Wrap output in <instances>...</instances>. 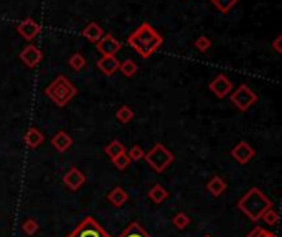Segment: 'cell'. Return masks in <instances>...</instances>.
Listing matches in <instances>:
<instances>
[{
	"instance_id": "14",
	"label": "cell",
	"mask_w": 282,
	"mask_h": 237,
	"mask_svg": "<svg viewBox=\"0 0 282 237\" xmlns=\"http://www.w3.org/2000/svg\"><path fill=\"white\" fill-rule=\"evenodd\" d=\"M119 64L121 61L116 58V56H101V59H97V69L101 73H104L106 76H112L114 73L119 71Z\"/></svg>"
},
{
	"instance_id": "4",
	"label": "cell",
	"mask_w": 282,
	"mask_h": 237,
	"mask_svg": "<svg viewBox=\"0 0 282 237\" xmlns=\"http://www.w3.org/2000/svg\"><path fill=\"white\" fill-rule=\"evenodd\" d=\"M144 160L155 173H163L173 163L175 156L163 144H155L149 151H145Z\"/></svg>"
},
{
	"instance_id": "21",
	"label": "cell",
	"mask_w": 282,
	"mask_h": 237,
	"mask_svg": "<svg viewBox=\"0 0 282 237\" xmlns=\"http://www.w3.org/2000/svg\"><path fill=\"white\" fill-rule=\"evenodd\" d=\"M125 151H127V148H125V145H122L119 140H111L109 144L104 147V153L109 156L111 160H114L116 156L125 153Z\"/></svg>"
},
{
	"instance_id": "3",
	"label": "cell",
	"mask_w": 282,
	"mask_h": 237,
	"mask_svg": "<svg viewBox=\"0 0 282 237\" xmlns=\"http://www.w3.org/2000/svg\"><path fill=\"white\" fill-rule=\"evenodd\" d=\"M45 94L51 99V102L56 104L58 107H64L71 99L76 97L78 89L66 76L58 74L53 81L45 88Z\"/></svg>"
},
{
	"instance_id": "18",
	"label": "cell",
	"mask_w": 282,
	"mask_h": 237,
	"mask_svg": "<svg viewBox=\"0 0 282 237\" xmlns=\"http://www.w3.org/2000/svg\"><path fill=\"white\" fill-rule=\"evenodd\" d=\"M226 188H228V184L226 181L221 178V177H218V175H215V177H211L210 178V181L206 183V189H208V193H211L213 196H221V194L226 191Z\"/></svg>"
},
{
	"instance_id": "31",
	"label": "cell",
	"mask_w": 282,
	"mask_h": 237,
	"mask_svg": "<svg viewBox=\"0 0 282 237\" xmlns=\"http://www.w3.org/2000/svg\"><path fill=\"white\" fill-rule=\"evenodd\" d=\"M195 48L198 51H201V53H205L206 50L211 48V40L208 36H198L195 40Z\"/></svg>"
},
{
	"instance_id": "7",
	"label": "cell",
	"mask_w": 282,
	"mask_h": 237,
	"mask_svg": "<svg viewBox=\"0 0 282 237\" xmlns=\"http://www.w3.org/2000/svg\"><path fill=\"white\" fill-rule=\"evenodd\" d=\"M210 91L215 94L218 99H224L226 96H229L233 91V83L231 79L228 78L226 74H218L215 79H211V83L208 84Z\"/></svg>"
},
{
	"instance_id": "34",
	"label": "cell",
	"mask_w": 282,
	"mask_h": 237,
	"mask_svg": "<svg viewBox=\"0 0 282 237\" xmlns=\"http://www.w3.org/2000/svg\"><path fill=\"white\" fill-rule=\"evenodd\" d=\"M205 237H211V236H205Z\"/></svg>"
},
{
	"instance_id": "8",
	"label": "cell",
	"mask_w": 282,
	"mask_h": 237,
	"mask_svg": "<svg viewBox=\"0 0 282 237\" xmlns=\"http://www.w3.org/2000/svg\"><path fill=\"white\" fill-rule=\"evenodd\" d=\"M96 45H97V51H99L102 56H116V53H119V50L122 48V43L119 40H116L111 33H104Z\"/></svg>"
},
{
	"instance_id": "27",
	"label": "cell",
	"mask_w": 282,
	"mask_h": 237,
	"mask_svg": "<svg viewBox=\"0 0 282 237\" xmlns=\"http://www.w3.org/2000/svg\"><path fill=\"white\" fill-rule=\"evenodd\" d=\"M40 229V224L35 219H25L22 224V231L25 232L27 236H35Z\"/></svg>"
},
{
	"instance_id": "15",
	"label": "cell",
	"mask_w": 282,
	"mask_h": 237,
	"mask_svg": "<svg viewBox=\"0 0 282 237\" xmlns=\"http://www.w3.org/2000/svg\"><path fill=\"white\" fill-rule=\"evenodd\" d=\"M23 142H25L28 148L35 150L45 142V134L40 129H36V127H30V129L25 132V135H23Z\"/></svg>"
},
{
	"instance_id": "32",
	"label": "cell",
	"mask_w": 282,
	"mask_h": 237,
	"mask_svg": "<svg viewBox=\"0 0 282 237\" xmlns=\"http://www.w3.org/2000/svg\"><path fill=\"white\" fill-rule=\"evenodd\" d=\"M246 237H277L276 234H272V232H269L267 229H264V227L261 226H256L254 229H252Z\"/></svg>"
},
{
	"instance_id": "28",
	"label": "cell",
	"mask_w": 282,
	"mask_h": 237,
	"mask_svg": "<svg viewBox=\"0 0 282 237\" xmlns=\"http://www.w3.org/2000/svg\"><path fill=\"white\" fill-rule=\"evenodd\" d=\"M262 221L266 222V224H269V226H276L277 222H279V212H277L274 207H269L264 214H262V217H261Z\"/></svg>"
},
{
	"instance_id": "6",
	"label": "cell",
	"mask_w": 282,
	"mask_h": 237,
	"mask_svg": "<svg viewBox=\"0 0 282 237\" xmlns=\"http://www.w3.org/2000/svg\"><path fill=\"white\" fill-rule=\"evenodd\" d=\"M66 237H111L106 229L94 217L88 216L79 222L78 227Z\"/></svg>"
},
{
	"instance_id": "17",
	"label": "cell",
	"mask_w": 282,
	"mask_h": 237,
	"mask_svg": "<svg viewBox=\"0 0 282 237\" xmlns=\"http://www.w3.org/2000/svg\"><path fill=\"white\" fill-rule=\"evenodd\" d=\"M129 200V194L127 191H125L122 186H116V188H112L109 193H107V201L111 203V205H114L116 207H121V206H124L125 203H127Z\"/></svg>"
},
{
	"instance_id": "16",
	"label": "cell",
	"mask_w": 282,
	"mask_h": 237,
	"mask_svg": "<svg viewBox=\"0 0 282 237\" xmlns=\"http://www.w3.org/2000/svg\"><path fill=\"white\" fill-rule=\"evenodd\" d=\"M104 35V30L97 22H89L86 27L83 28V36L86 38L89 43H97Z\"/></svg>"
},
{
	"instance_id": "30",
	"label": "cell",
	"mask_w": 282,
	"mask_h": 237,
	"mask_svg": "<svg viewBox=\"0 0 282 237\" xmlns=\"http://www.w3.org/2000/svg\"><path fill=\"white\" fill-rule=\"evenodd\" d=\"M144 155H145V151H144L142 147H139V145H134L132 148L127 150V156L130 158V162H139V160H144Z\"/></svg>"
},
{
	"instance_id": "24",
	"label": "cell",
	"mask_w": 282,
	"mask_h": 237,
	"mask_svg": "<svg viewBox=\"0 0 282 237\" xmlns=\"http://www.w3.org/2000/svg\"><path fill=\"white\" fill-rule=\"evenodd\" d=\"M190 222H191V219L187 216V212H177V214L172 217V224L175 226L178 231L187 229V227L190 226Z\"/></svg>"
},
{
	"instance_id": "29",
	"label": "cell",
	"mask_w": 282,
	"mask_h": 237,
	"mask_svg": "<svg viewBox=\"0 0 282 237\" xmlns=\"http://www.w3.org/2000/svg\"><path fill=\"white\" fill-rule=\"evenodd\" d=\"M112 163H114V167H116L117 170L124 172V170L127 168L132 162H130V158L127 156V151H125V153H122V155H119V156H116V158L112 160Z\"/></svg>"
},
{
	"instance_id": "10",
	"label": "cell",
	"mask_w": 282,
	"mask_h": 237,
	"mask_svg": "<svg viewBox=\"0 0 282 237\" xmlns=\"http://www.w3.org/2000/svg\"><path fill=\"white\" fill-rule=\"evenodd\" d=\"M254 155H256V150L252 148L251 144H248V142L244 140L234 145V148L231 150V156L239 165H248L254 158Z\"/></svg>"
},
{
	"instance_id": "23",
	"label": "cell",
	"mask_w": 282,
	"mask_h": 237,
	"mask_svg": "<svg viewBox=\"0 0 282 237\" xmlns=\"http://www.w3.org/2000/svg\"><path fill=\"white\" fill-rule=\"evenodd\" d=\"M137 69H139V66L132 59H124L119 64V71L122 73V76H125V78H132V76L137 73Z\"/></svg>"
},
{
	"instance_id": "11",
	"label": "cell",
	"mask_w": 282,
	"mask_h": 237,
	"mask_svg": "<svg viewBox=\"0 0 282 237\" xmlns=\"http://www.w3.org/2000/svg\"><path fill=\"white\" fill-rule=\"evenodd\" d=\"M41 59H43V53H41L38 46H35L33 43L27 45L20 53V61L27 68H35V66L40 64Z\"/></svg>"
},
{
	"instance_id": "13",
	"label": "cell",
	"mask_w": 282,
	"mask_h": 237,
	"mask_svg": "<svg viewBox=\"0 0 282 237\" xmlns=\"http://www.w3.org/2000/svg\"><path fill=\"white\" fill-rule=\"evenodd\" d=\"M51 145H53V148L56 151L64 153V151H68L69 148H71L73 139H71V135H69L68 132L60 130V132H56L53 137H51Z\"/></svg>"
},
{
	"instance_id": "22",
	"label": "cell",
	"mask_w": 282,
	"mask_h": 237,
	"mask_svg": "<svg viewBox=\"0 0 282 237\" xmlns=\"http://www.w3.org/2000/svg\"><path fill=\"white\" fill-rule=\"evenodd\" d=\"M116 118L121 122V124H129V122L134 118V111L129 106H125V104H124V106H121L116 111Z\"/></svg>"
},
{
	"instance_id": "1",
	"label": "cell",
	"mask_w": 282,
	"mask_h": 237,
	"mask_svg": "<svg viewBox=\"0 0 282 237\" xmlns=\"http://www.w3.org/2000/svg\"><path fill=\"white\" fill-rule=\"evenodd\" d=\"M162 43L163 36L150 23H142L127 38V45L134 51H137V55L142 56V58H150L155 51L160 48Z\"/></svg>"
},
{
	"instance_id": "20",
	"label": "cell",
	"mask_w": 282,
	"mask_h": 237,
	"mask_svg": "<svg viewBox=\"0 0 282 237\" xmlns=\"http://www.w3.org/2000/svg\"><path fill=\"white\" fill-rule=\"evenodd\" d=\"M117 237H152L147 231L144 229L139 222H130L124 231L121 232Z\"/></svg>"
},
{
	"instance_id": "12",
	"label": "cell",
	"mask_w": 282,
	"mask_h": 237,
	"mask_svg": "<svg viewBox=\"0 0 282 237\" xmlns=\"http://www.w3.org/2000/svg\"><path fill=\"white\" fill-rule=\"evenodd\" d=\"M17 31H18V35L25 38L27 41H31V40H35V36L40 33V25L33 20V18H25V20H22L18 23Z\"/></svg>"
},
{
	"instance_id": "19",
	"label": "cell",
	"mask_w": 282,
	"mask_h": 237,
	"mask_svg": "<svg viewBox=\"0 0 282 237\" xmlns=\"http://www.w3.org/2000/svg\"><path fill=\"white\" fill-rule=\"evenodd\" d=\"M147 196L150 198V201L155 203V205H162V203L168 198V191L162 186L160 183H155L154 186L149 189Z\"/></svg>"
},
{
	"instance_id": "25",
	"label": "cell",
	"mask_w": 282,
	"mask_h": 237,
	"mask_svg": "<svg viewBox=\"0 0 282 237\" xmlns=\"http://www.w3.org/2000/svg\"><path fill=\"white\" fill-rule=\"evenodd\" d=\"M68 64L71 66L74 71H81L83 68H86V58L81 53H74L71 58L68 59Z\"/></svg>"
},
{
	"instance_id": "2",
	"label": "cell",
	"mask_w": 282,
	"mask_h": 237,
	"mask_svg": "<svg viewBox=\"0 0 282 237\" xmlns=\"http://www.w3.org/2000/svg\"><path fill=\"white\" fill-rule=\"evenodd\" d=\"M269 207H272V201L259 188H251L241 200L238 201V209L243 211L252 222L259 221L262 214H264Z\"/></svg>"
},
{
	"instance_id": "33",
	"label": "cell",
	"mask_w": 282,
	"mask_h": 237,
	"mask_svg": "<svg viewBox=\"0 0 282 237\" xmlns=\"http://www.w3.org/2000/svg\"><path fill=\"white\" fill-rule=\"evenodd\" d=\"M281 41H282V36L279 35L274 40V43H272V48L276 50V53H282V48H281Z\"/></svg>"
},
{
	"instance_id": "5",
	"label": "cell",
	"mask_w": 282,
	"mask_h": 237,
	"mask_svg": "<svg viewBox=\"0 0 282 237\" xmlns=\"http://www.w3.org/2000/svg\"><path fill=\"white\" fill-rule=\"evenodd\" d=\"M229 99H231V102L236 106L238 111L244 112V111H248V109H251L257 102V94L252 91L248 84H239L234 91H231Z\"/></svg>"
},
{
	"instance_id": "26",
	"label": "cell",
	"mask_w": 282,
	"mask_h": 237,
	"mask_svg": "<svg viewBox=\"0 0 282 237\" xmlns=\"http://www.w3.org/2000/svg\"><path fill=\"white\" fill-rule=\"evenodd\" d=\"M211 2L221 13H228L238 3V0H211Z\"/></svg>"
},
{
	"instance_id": "9",
	"label": "cell",
	"mask_w": 282,
	"mask_h": 237,
	"mask_svg": "<svg viewBox=\"0 0 282 237\" xmlns=\"http://www.w3.org/2000/svg\"><path fill=\"white\" fill-rule=\"evenodd\" d=\"M63 183H64V186L68 189H71V191H78V189H81L84 186V183H86V175H84L78 167H71L66 173H64Z\"/></svg>"
}]
</instances>
